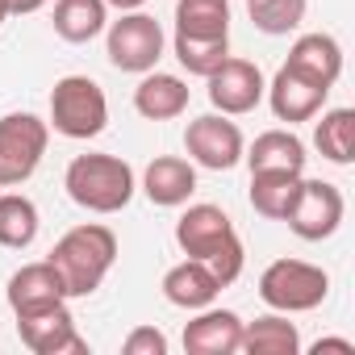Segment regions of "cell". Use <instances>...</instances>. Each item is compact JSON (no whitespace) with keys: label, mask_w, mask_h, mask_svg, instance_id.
I'll use <instances>...</instances> for the list:
<instances>
[{"label":"cell","mask_w":355,"mask_h":355,"mask_svg":"<svg viewBox=\"0 0 355 355\" xmlns=\"http://www.w3.org/2000/svg\"><path fill=\"white\" fill-rule=\"evenodd\" d=\"M243 347V318L234 309H197V318L184 326V351L189 355H234Z\"/></svg>","instance_id":"5bb4252c"},{"label":"cell","mask_w":355,"mask_h":355,"mask_svg":"<svg viewBox=\"0 0 355 355\" xmlns=\"http://www.w3.org/2000/svg\"><path fill=\"white\" fill-rule=\"evenodd\" d=\"M38 205L21 193H5L0 197V247H13L26 251L38 239Z\"/></svg>","instance_id":"d4e9b609"},{"label":"cell","mask_w":355,"mask_h":355,"mask_svg":"<svg viewBox=\"0 0 355 355\" xmlns=\"http://www.w3.org/2000/svg\"><path fill=\"white\" fill-rule=\"evenodd\" d=\"M175 243L189 259H201L222 288L243 276V239L218 205H189L175 222Z\"/></svg>","instance_id":"6da1fadb"},{"label":"cell","mask_w":355,"mask_h":355,"mask_svg":"<svg viewBox=\"0 0 355 355\" xmlns=\"http://www.w3.org/2000/svg\"><path fill=\"white\" fill-rule=\"evenodd\" d=\"M55 34L63 42H92L109 26V5L105 0H55Z\"/></svg>","instance_id":"ffe728a7"},{"label":"cell","mask_w":355,"mask_h":355,"mask_svg":"<svg viewBox=\"0 0 355 355\" xmlns=\"http://www.w3.org/2000/svg\"><path fill=\"white\" fill-rule=\"evenodd\" d=\"M175 59L189 76H209L222 67V59L230 55V38H189V34H175Z\"/></svg>","instance_id":"4316f807"},{"label":"cell","mask_w":355,"mask_h":355,"mask_svg":"<svg viewBox=\"0 0 355 355\" xmlns=\"http://www.w3.org/2000/svg\"><path fill=\"white\" fill-rule=\"evenodd\" d=\"M46 259H51V268L59 272L67 297H92V293L105 284V276H109V268H113V259H117V234H113L109 226H101V222L71 226V230L51 247Z\"/></svg>","instance_id":"7a4b0ae2"},{"label":"cell","mask_w":355,"mask_h":355,"mask_svg":"<svg viewBox=\"0 0 355 355\" xmlns=\"http://www.w3.org/2000/svg\"><path fill=\"white\" fill-rule=\"evenodd\" d=\"M343 214H347V201H343V193H338L334 184H326V180H305V175H301V189H297L293 209L284 214V222H288V230H293L297 239L322 243V239H330V234L343 226Z\"/></svg>","instance_id":"ba28073f"},{"label":"cell","mask_w":355,"mask_h":355,"mask_svg":"<svg viewBox=\"0 0 355 355\" xmlns=\"http://www.w3.org/2000/svg\"><path fill=\"white\" fill-rule=\"evenodd\" d=\"M121 351H125V355H167V338H163V330H155V326H138V330L125 334Z\"/></svg>","instance_id":"83f0119b"},{"label":"cell","mask_w":355,"mask_h":355,"mask_svg":"<svg viewBox=\"0 0 355 355\" xmlns=\"http://www.w3.org/2000/svg\"><path fill=\"white\" fill-rule=\"evenodd\" d=\"M5 297H9V309H13V318H34V313H46V309H59V305H67L63 280H59V272L51 268V259L17 268V272L9 276V288H5Z\"/></svg>","instance_id":"8fae6325"},{"label":"cell","mask_w":355,"mask_h":355,"mask_svg":"<svg viewBox=\"0 0 355 355\" xmlns=\"http://www.w3.org/2000/svg\"><path fill=\"white\" fill-rule=\"evenodd\" d=\"M263 92H268V101H272V113H276L280 121H288V125H293V121H313V117L326 109V96H330L326 84H318V80L293 71L288 63L272 76V84H268Z\"/></svg>","instance_id":"4fadbf2b"},{"label":"cell","mask_w":355,"mask_h":355,"mask_svg":"<svg viewBox=\"0 0 355 355\" xmlns=\"http://www.w3.org/2000/svg\"><path fill=\"white\" fill-rule=\"evenodd\" d=\"M17 334L34 355H88V338L76 330V318L67 305L34 318H17Z\"/></svg>","instance_id":"7c38bea8"},{"label":"cell","mask_w":355,"mask_h":355,"mask_svg":"<svg viewBox=\"0 0 355 355\" xmlns=\"http://www.w3.org/2000/svg\"><path fill=\"white\" fill-rule=\"evenodd\" d=\"M301 189V171H251V209L259 218L284 222Z\"/></svg>","instance_id":"44dd1931"},{"label":"cell","mask_w":355,"mask_h":355,"mask_svg":"<svg viewBox=\"0 0 355 355\" xmlns=\"http://www.w3.org/2000/svg\"><path fill=\"white\" fill-rule=\"evenodd\" d=\"M142 193L155 205H163V209L189 205V197L197 193V167H193V159H180V155L150 159V167L142 171Z\"/></svg>","instance_id":"9a60e30c"},{"label":"cell","mask_w":355,"mask_h":355,"mask_svg":"<svg viewBox=\"0 0 355 355\" xmlns=\"http://www.w3.org/2000/svg\"><path fill=\"white\" fill-rule=\"evenodd\" d=\"M247 9H251V26L259 34H293L301 21H305V9H309V0H247Z\"/></svg>","instance_id":"484cf974"},{"label":"cell","mask_w":355,"mask_h":355,"mask_svg":"<svg viewBox=\"0 0 355 355\" xmlns=\"http://www.w3.org/2000/svg\"><path fill=\"white\" fill-rule=\"evenodd\" d=\"M5 5H9V13H38L46 0H5Z\"/></svg>","instance_id":"f546056e"},{"label":"cell","mask_w":355,"mask_h":355,"mask_svg":"<svg viewBox=\"0 0 355 355\" xmlns=\"http://www.w3.org/2000/svg\"><path fill=\"white\" fill-rule=\"evenodd\" d=\"M218 293H222V284L214 280V272H209L201 259H184V263L167 268V276H163V297H167L175 309H193V313H197V309L214 305Z\"/></svg>","instance_id":"e0dca14e"},{"label":"cell","mask_w":355,"mask_h":355,"mask_svg":"<svg viewBox=\"0 0 355 355\" xmlns=\"http://www.w3.org/2000/svg\"><path fill=\"white\" fill-rule=\"evenodd\" d=\"M288 67L334 88V80L343 76V46L330 38V34H301L288 51Z\"/></svg>","instance_id":"ac0fdd59"},{"label":"cell","mask_w":355,"mask_h":355,"mask_svg":"<svg viewBox=\"0 0 355 355\" xmlns=\"http://www.w3.org/2000/svg\"><path fill=\"white\" fill-rule=\"evenodd\" d=\"M51 142V125L34 113L0 117V189H17L38 171Z\"/></svg>","instance_id":"8992f818"},{"label":"cell","mask_w":355,"mask_h":355,"mask_svg":"<svg viewBox=\"0 0 355 355\" xmlns=\"http://www.w3.org/2000/svg\"><path fill=\"white\" fill-rule=\"evenodd\" d=\"M175 34L230 38V0H175Z\"/></svg>","instance_id":"7402d4cb"},{"label":"cell","mask_w":355,"mask_h":355,"mask_svg":"<svg viewBox=\"0 0 355 355\" xmlns=\"http://www.w3.org/2000/svg\"><path fill=\"white\" fill-rule=\"evenodd\" d=\"M205 80H209V101H214V109L226 113V117H243V113L259 109L263 88H268V84H263V71H259L251 59H234V55H226L222 67L209 71Z\"/></svg>","instance_id":"30bf717a"},{"label":"cell","mask_w":355,"mask_h":355,"mask_svg":"<svg viewBox=\"0 0 355 355\" xmlns=\"http://www.w3.org/2000/svg\"><path fill=\"white\" fill-rule=\"evenodd\" d=\"M239 351H251V355H297L301 351V334H297V326L288 318L268 313V318L243 322V347Z\"/></svg>","instance_id":"603a6c76"},{"label":"cell","mask_w":355,"mask_h":355,"mask_svg":"<svg viewBox=\"0 0 355 355\" xmlns=\"http://www.w3.org/2000/svg\"><path fill=\"white\" fill-rule=\"evenodd\" d=\"M5 17H9V5H5V0H0V26H5Z\"/></svg>","instance_id":"1f68e13d"},{"label":"cell","mask_w":355,"mask_h":355,"mask_svg":"<svg viewBox=\"0 0 355 355\" xmlns=\"http://www.w3.org/2000/svg\"><path fill=\"white\" fill-rule=\"evenodd\" d=\"M326 293H330V276L305 259H276L259 276V297L276 313H309L326 301Z\"/></svg>","instance_id":"277c9868"},{"label":"cell","mask_w":355,"mask_h":355,"mask_svg":"<svg viewBox=\"0 0 355 355\" xmlns=\"http://www.w3.org/2000/svg\"><path fill=\"white\" fill-rule=\"evenodd\" d=\"M163 26L150 17V13H121V21H113L109 26V42H105V51H109V63L117 67V71H134V76H142V71H155V63H159V55H163Z\"/></svg>","instance_id":"52a82bcc"},{"label":"cell","mask_w":355,"mask_h":355,"mask_svg":"<svg viewBox=\"0 0 355 355\" xmlns=\"http://www.w3.org/2000/svg\"><path fill=\"white\" fill-rule=\"evenodd\" d=\"M63 189L88 214H117L134 197V167L117 155H76L67 163Z\"/></svg>","instance_id":"3957f363"},{"label":"cell","mask_w":355,"mask_h":355,"mask_svg":"<svg viewBox=\"0 0 355 355\" xmlns=\"http://www.w3.org/2000/svg\"><path fill=\"white\" fill-rule=\"evenodd\" d=\"M51 125L63 138H96L109 125L105 88L88 76H63L51 92Z\"/></svg>","instance_id":"5b68a950"},{"label":"cell","mask_w":355,"mask_h":355,"mask_svg":"<svg viewBox=\"0 0 355 355\" xmlns=\"http://www.w3.org/2000/svg\"><path fill=\"white\" fill-rule=\"evenodd\" d=\"M313 146L322 150V159L347 167L355 159V109H330V113H322V121L313 125Z\"/></svg>","instance_id":"cb8c5ba5"},{"label":"cell","mask_w":355,"mask_h":355,"mask_svg":"<svg viewBox=\"0 0 355 355\" xmlns=\"http://www.w3.org/2000/svg\"><path fill=\"white\" fill-rule=\"evenodd\" d=\"M243 159L251 171H305V142L293 130H263Z\"/></svg>","instance_id":"d6986e66"},{"label":"cell","mask_w":355,"mask_h":355,"mask_svg":"<svg viewBox=\"0 0 355 355\" xmlns=\"http://www.w3.org/2000/svg\"><path fill=\"white\" fill-rule=\"evenodd\" d=\"M322 351H343V355H355V343H351V338H318V343H313V355H322Z\"/></svg>","instance_id":"f1b7e54d"},{"label":"cell","mask_w":355,"mask_h":355,"mask_svg":"<svg viewBox=\"0 0 355 355\" xmlns=\"http://www.w3.org/2000/svg\"><path fill=\"white\" fill-rule=\"evenodd\" d=\"M193 92L180 76H167V71H142V84L134 88V109L146 121H171L189 109Z\"/></svg>","instance_id":"2e32d148"},{"label":"cell","mask_w":355,"mask_h":355,"mask_svg":"<svg viewBox=\"0 0 355 355\" xmlns=\"http://www.w3.org/2000/svg\"><path fill=\"white\" fill-rule=\"evenodd\" d=\"M184 150L193 163L209 167V171H230L239 159H243V130L226 117V113H205V117H193L189 130H184Z\"/></svg>","instance_id":"9c48e42d"},{"label":"cell","mask_w":355,"mask_h":355,"mask_svg":"<svg viewBox=\"0 0 355 355\" xmlns=\"http://www.w3.org/2000/svg\"><path fill=\"white\" fill-rule=\"evenodd\" d=\"M109 9H117V13H134V9H142L146 0H105Z\"/></svg>","instance_id":"4dcf8cb0"}]
</instances>
